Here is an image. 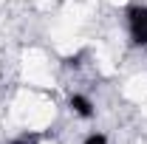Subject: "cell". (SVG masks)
Segmentation results:
<instances>
[{
  "label": "cell",
  "instance_id": "cell-1",
  "mask_svg": "<svg viewBox=\"0 0 147 144\" xmlns=\"http://www.w3.org/2000/svg\"><path fill=\"white\" fill-rule=\"evenodd\" d=\"M130 37L136 45H147V6H133L127 11Z\"/></svg>",
  "mask_w": 147,
  "mask_h": 144
},
{
  "label": "cell",
  "instance_id": "cell-2",
  "mask_svg": "<svg viewBox=\"0 0 147 144\" xmlns=\"http://www.w3.org/2000/svg\"><path fill=\"white\" fill-rule=\"evenodd\" d=\"M71 108L82 116V119H91L93 116V105H91V99L88 96H79V93H74L71 96Z\"/></svg>",
  "mask_w": 147,
  "mask_h": 144
},
{
  "label": "cell",
  "instance_id": "cell-3",
  "mask_svg": "<svg viewBox=\"0 0 147 144\" xmlns=\"http://www.w3.org/2000/svg\"><path fill=\"white\" fill-rule=\"evenodd\" d=\"M85 144H108V139H105L102 133H93V136H88V139H85Z\"/></svg>",
  "mask_w": 147,
  "mask_h": 144
},
{
  "label": "cell",
  "instance_id": "cell-4",
  "mask_svg": "<svg viewBox=\"0 0 147 144\" xmlns=\"http://www.w3.org/2000/svg\"><path fill=\"white\" fill-rule=\"evenodd\" d=\"M65 65H74V68H76V65H79V57H68V59H65Z\"/></svg>",
  "mask_w": 147,
  "mask_h": 144
},
{
  "label": "cell",
  "instance_id": "cell-5",
  "mask_svg": "<svg viewBox=\"0 0 147 144\" xmlns=\"http://www.w3.org/2000/svg\"><path fill=\"white\" fill-rule=\"evenodd\" d=\"M34 139H37V136H31V139H17L14 144H28V141H34Z\"/></svg>",
  "mask_w": 147,
  "mask_h": 144
}]
</instances>
